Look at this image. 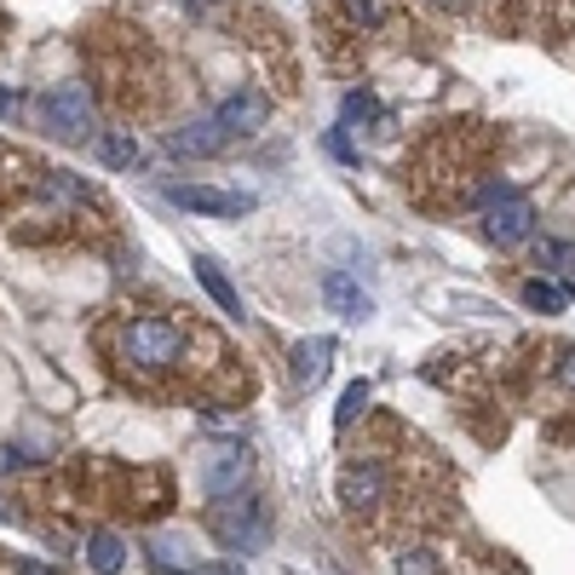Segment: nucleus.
Instances as JSON below:
<instances>
[{
  "label": "nucleus",
  "mask_w": 575,
  "mask_h": 575,
  "mask_svg": "<svg viewBox=\"0 0 575 575\" xmlns=\"http://www.w3.org/2000/svg\"><path fill=\"white\" fill-rule=\"evenodd\" d=\"M242 484H254V449L248 444H219L208 455V466H201V489H208V500H214V495H230Z\"/></svg>",
  "instance_id": "9"
},
{
  "label": "nucleus",
  "mask_w": 575,
  "mask_h": 575,
  "mask_svg": "<svg viewBox=\"0 0 575 575\" xmlns=\"http://www.w3.org/2000/svg\"><path fill=\"white\" fill-rule=\"evenodd\" d=\"M87 558H92V569H98V575H121V569H127V541H121L116 529H92Z\"/></svg>",
  "instance_id": "16"
},
{
  "label": "nucleus",
  "mask_w": 575,
  "mask_h": 575,
  "mask_svg": "<svg viewBox=\"0 0 575 575\" xmlns=\"http://www.w3.org/2000/svg\"><path fill=\"white\" fill-rule=\"evenodd\" d=\"M18 110H23L18 98H12V92H0V121H18Z\"/></svg>",
  "instance_id": "23"
},
{
  "label": "nucleus",
  "mask_w": 575,
  "mask_h": 575,
  "mask_svg": "<svg viewBox=\"0 0 575 575\" xmlns=\"http://www.w3.org/2000/svg\"><path fill=\"white\" fill-rule=\"evenodd\" d=\"M196 282L208 288V299H214V306H219L230 323H242V317H248V311H242V294L230 288V277H225V270H219L214 259H196Z\"/></svg>",
  "instance_id": "14"
},
{
  "label": "nucleus",
  "mask_w": 575,
  "mask_h": 575,
  "mask_svg": "<svg viewBox=\"0 0 575 575\" xmlns=\"http://www.w3.org/2000/svg\"><path fill=\"white\" fill-rule=\"evenodd\" d=\"M47 500H58L70 518H161L174 506V484L156 466H121L105 455H87L76 466H63V478L47 489Z\"/></svg>",
  "instance_id": "3"
},
{
  "label": "nucleus",
  "mask_w": 575,
  "mask_h": 575,
  "mask_svg": "<svg viewBox=\"0 0 575 575\" xmlns=\"http://www.w3.org/2000/svg\"><path fill=\"white\" fill-rule=\"evenodd\" d=\"M208 524H214L219 541H230L236 553H259L265 535H270V506H265V495L254 484H242V489L208 500Z\"/></svg>",
  "instance_id": "5"
},
{
  "label": "nucleus",
  "mask_w": 575,
  "mask_h": 575,
  "mask_svg": "<svg viewBox=\"0 0 575 575\" xmlns=\"http://www.w3.org/2000/svg\"><path fill=\"white\" fill-rule=\"evenodd\" d=\"M489 156H495V132L484 121H444L415 145L403 179H409V196L420 208L449 214L489 190Z\"/></svg>",
  "instance_id": "2"
},
{
  "label": "nucleus",
  "mask_w": 575,
  "mask_h": 575,
  "mask_svg": "<svg viewBox=\"0 0 575 575\" xmlns=\"http://www.w3.org/2000/svg\"><path fill=\"white\" fill-rule=\"evenodd\" d=\"M547 357H553V386H558V397L575 403V346H553Z\"/></svg>",
  "instance_id": "21"
},
{
  "label": "nucleus",
  "mask_w": 575,
  "mask_h": 575,
  "mask_svg": "<svg viewBox=\"0 0 575 575\" xmlns=\"http://www.w3.org/2000/svg\"><path fill=\"white\" fill-rule=\"evenodd\" d=\"M564 294H575V254H569V288Z\"/></svg>",
  "instance_id": "24"
},
{
  "label": "nucleus",
  "mask_w": 575,
  "mask_h": 575,
  "mask_svg": "<svg viewBox=\"0 0 575 575\" xmlns=\"http://www.w3.org/2000/svg\"><path fill=\"white\" fill-rule=\"evenodd\" d=\"M524 306H529V311H541V317H558V311L569 306V294L535 277V282H524Z\"/></svg>",
  "instance_id": "20"
},
{
  "label": "nucleus",
  "mask_w": 575,
  "mask_h": 575,
  "mask_svg": "<svg viewBox=\"0 0 575 575\" xmlns=\"http://www.w3.org/2000/svg\"><path fill=\"white\" fill-rule=\"evenodd\" d=\"M87 58H92L98 98H105L116 116L139 121V116H156L167 105V63L139 23H121V18L98 23L92 41H87Z\"/></svg>",
  "instance_id": "4"
},
{
  "label": "nucleus",
  "mask_w": 575,
  "mask_h": 575,
  "mask_svg": "<svg viewBox=\"0 0 575 575\" xmlns=\"http://www.w3.org/2000/svg\"><path fill=\"white\" fill-rule=\"evenodd\" d=\"M214 121H219V127H230V139L265 132V121H270V98H265L259 87H236V92H225V98H219Z\"/></svg>",
  "instance_id": "10"
},
{
  "label": "nucleus",
  "mask_w": 575,
  "mask_h": 575,
  "mask_svg": "<svg viewBox=\"0 0 575 575\" xmlns=\"http://www.w3.org/2000/svg\"><path fill=\"white\" fill-rule=\"evenodd\" d=\"M346 127H386V110H380V98L375 92H346Z\"/></svg>",
  "instance_id": "18"
},
{
  "label": "nucleus",
  "mask_w": 575,
  "mask_h": 575,
  "mask_svg": "<svg viewBox=\"0 0 575 575\" xmlns=\"http://www.w3.org/2000/svg\"><path fill=\"white\" fill-rule=\"evenodd\" d=\"M36 116L47 121V132H52V139H63V145L92 139V98H87L76 81L47 87V92L36 98Z\"/></svg>",
  "instance_id": "6"
},
{
  "label": "nucleus",
  "mask_w": 575,
  "mask_h": 575,
  "mask_svg": "<svg viewBox=\"0 0 575 575\" xmlns=\"http://www.w3.org/2000/svg\"><path fill=\"white\" fill-rule=\"evenodd\" d=\"M230 145V127H219L214 116L208 121H185V127H167V156L174 161H208Z\"/></svg>",
  "instance_id": "11"
},
{
  "label": "nucleus",
  "mask_w": 575,
  "mask_h": 575,
  "mask_svg": "<svg viewBox=\"0 0 575 575\" xmlns=\"http://www.w3.org/2000/svg\"><path fill=\"white\" fill-rule=\"evenodd\" d=\"M323 299H328V311L346 317V323H368V317H375V299H368L346 270H328V277H323Z\"/></svg>",
  "instance_id": "12"
},
{
  "label": "nucleus",
  "mask_w": 575,
  "mask_h": 575,
  "mask_svg": "<svg viewBox=\"0 0 575 575\" xmlns=\"http://www.w3.org/2000/svg\"><path fill=\"white\" fill-rule=\"evenodd\" d=\"M397 575H444V553H437V541L415 535V541H403L397 558H391Z\"/></svg>",
  "instance_id": "15"
},
{
  "label": "nucleus",
  "mask_w": 575,
  "mask_h": 575,
  "mask_svg": "<svg viewBox=\"0 0 575 575\" xmlns=\"http://www.w3.org/2000/svg\"><path fill=\"white\" fill-rule=\"evenodd\" d=\"M98 357L110 363V375L132 391H185L190 403H242L248 397V368L236 363L230 346H208L201 328L156 311H110L98 323Z\"/></svg>",
  "instance_id": "1"
},
{
  "label": "nucleus",
  "mask_w": 575,
  "mask_h": 575,
  "mask_svg": "<svg viewBox=\"0 0 575 575\" xmlns=\"http://www.w3.org/2000/svg\"><path fill=\"white\" fill-rule=\"evenodd\" d=\"M363 409H368V380H351V386H346V397H340V415H334V426L346 432Z\"/></svg>",
  "instance_id": "22"
},
{
  "label": "nucleus",
  "mask_w": 575,
  "mask_h": 575,
  "mask_svg": "<svg viewBox=\"0 0 575 575\" xmlns=\"http://www.w3.org/2000/svg\"><path fill=\"white\" fill-rule=\"evenodd\" d=\"M98 156H105L110 167H132V161H139V139H132L127 127H110L105 139H98Z\"/></svg>",
  "instance_id": "19"
},
{
  "label": "nucleus",
  "mask_w": 575,
  "mask_h": 575,
  "mask_svg": "<svg viewBox=\"0 0 575 575\" xmlns=\"http://www.w3.org/2000/svg\"><path fill=\"white\" fill-rule=\"evenodd\" d=\"M328 368H334V340H328V334L294 346V380H299V386H323Z\"/></svg>",
  "instance_id": "13"
},
{
  "label": "nucleus",
  "mask_w": 575,
  "mask_h": 575,
  "mask_svg": "<svg viewBox=\"0 0 575 575\" xmlns=\"http://www.w3.org/2000/svg\"><path fill=\"white\" fill-rule=\"evenodd\" d=\"M150 564H156L161 575H196V558L179 547V541H167V535L150 541Z\"/></svg>",
  "instance_id": "17"
},
{
  "label": "nucleus",
  "mask_w": 575,
  "mask_h": 575,
  "mask_svg": "<svg viewBox=\"0 0 575 575\" xmlns=\"http://www.w3.org/2000/svg\"><path fill=\"white\" fill-rule=\"evenodd\" d=\"M174 208L185 214H214V219H248L254 214V196L248 190H219V185H167L161 190Z\"/></svg>",
  "instance_id": "8"
},
{
  "label": "nucleus",
  "mask_w": 575,
  "mask_h": 575,
  "mask_svg": "<svg viewBox=\"0 0 575 575\" xmlns=\"http://www.w3.org/2000/svg\"><path fill=\"white\" fill-rule=\"evenodd\" d=\"M432 7H460V0H432Z\"/></svg>",
  "instance_id": "25"
},
{
  "label": "nucleus",
  "mask_w": 575,
  "mask_h": 575,
  "mask_svg": "<svg viewBox=\"0 0 575 575\" xmlns=\"http://www.w3.org/2000/svg\"><path fill=\"white\" fill-rule=\"evenodd\" d=\"M478 201H484V236H489L495 248H518V242H529V230H535L529 196L506 190V185H489Z\"/></svg>",
  "instance_id": "7"
}]
</instances>
